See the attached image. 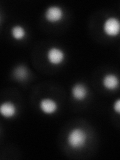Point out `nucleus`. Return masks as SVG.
Wrapping results in <instances>:
<instances>
[{"label": "nucleus", "mask_w": 120, "mask_h": 160, "mask_svg": "<svg viewBox=\"0 0 120 160\" xmlns=\"http://www.w3.org/2000/svg\"><path fill=\"white\" fill-rule=\"evenodd\" d=\"M88 135L87 132L81 127H74L69 130L66 136L67 145L74 150L83 148L87 143Z\"/></svg>", "instance_id": "nucleus-1"}, {"label": "nucleus", "mask_w": 120, "mask_h": 160, "mask_svg": "<svg viewBox=\"0 0 120 160\" xmlns=\"http://www.w3.org/2000/svg\"><path fill=\"white\" fill-rule=\"evenodd\" d=\"M102 31L107 37H117L120 35V19L116 16H108L102 23Z\"/></svg>", "instance_id": "nucleus-2"}, {"label": "nucleus", "mask_w": 120, "mask_h": 160, "mask_svg": "<svg viewBox=\"0 0 120 160\" xmlns=\"http://www.w3.org/2000/svg\"><path fill=\"white\" fill-rule=\"evenodd\" d=\"M46 60L47 62L52 65V66H59L61 65L66 58V53L65 51L58 46H51L47 49L46 54Z\"/></svg>", "instance_id": "nucleus-3"}, {"label": "nucleus", "mask_w": 120, "mask_h": 160, "mask_svg": "<svg viewBox=\"0 0 120 160\" xmlns=\"http://www.w3.org/2000/svg\"><path fill=\"white\" fill-rule=\"evenodd\" d=\"M64 10L59 5H50L44 11V18L49 23H58L64 18Z\"/></svg>", "instance_id": "nucleus-4"}, {"label": "nucleus", "mask_w": 120, "mask_h": 160, "mask_svg": "<svg viewBox=\"0 0 120 160\" xmlns=\"http://www.w3.org/2000/svg\"><path fill=\"white\" fill-rule=\"evenodd\" d=\"M38 107L43 114L53 115L55 113H57L59 109V104L56 100L51 97H44L39 101Z\"/></svg>", "instance_id": "nucleus-5"}, {"label": "nucleus", "mask_w": 120, "mask_h": 160, "mask_svg": "<svg viewBox=\"0 0 120 160\" xmlns=\"http://www.w3.org/2000/svg\"><path fill=\"white\" fill-rule=\"evenodd\" d=\"M102 87L107 91H115L120 86V78L117 74L108 72L103 75L101 79Z\"/></svg>", "instance_id": "nucleus-6"}, {"label": "nucleus", "mask_w": 120, "mask_h": 160, "mask_svg": "<svg viewBox=\"0 0 120 160\" xmlns=\"http://www.w3.org/2000/svg\"><path fill=\"white\" fill-rule=\"evenodd\" d=\"M88 93L89 91L87 86L81 82L75 83L71 87V90H70L71 97L74 100H76V101H83V100H85L88 96Z\"/></svg>", "instance_id": "nucleus-7"}, {"label": "nucleus", "mask_w": 120, "mask_h": 160, "mask_svg": "<svg viewBox=\"0 0 120 160\" xmlns=\"http://www.w3.org/2000/svg\"><path fill=\"white\" fill-rule=\"evenodd\" d=\"M18 112V108L17 105L14 102L7 100V101H4L0 105V114L2 115L4 118H13L15 115Z\"/></svg>", "instance_id": "nucleus-8"}, {"label": "nucleus", "mask_w": 120, "mask_h": 160, "mask_svg": "<svg viewBox=\"0 0 120 160\" xmlns=\"http://www.w3.org/2000/svg\"><path fill=\"white\" fill-rule=\"evenodd\" d=\"M11 36L14 40H16V41H22L25 38H26V35H27V31L26 29H25L24 26L20 24H15L12 26L11 28Z\"/></svg>", "instance_id": "nucleus-9"}, {"label": "nucleus", "mask_w": 120, "mask_h": 160, "mask_svg": "<svg viewBox=\"0 0 120 160\" xmlns=\"http://www.w3.org/2000/svg\"><path fill=\"white\" fill-rule=\"evenodd\" d=\"M13 76L17 80H19V81H23V80H25L28 76V70L24 65H18V66H16L14 69Z\"/></svg>", "instance_id": "nucleus-10"}, {"label": "nucleus", "mask_w": 120, "mask_h": 160, "mask_svg": "<svg viewBox=\"0 0 120 160\" xmlns=\"http://www.w3.org/2000/svg\"><path fill=\"white\" fill-rule=\"evenodd\" d=\"M112 109L113 111L117 115H120V98L116 99L112 104Z\"/></svg>", "instance_id": "nucleus-11"}]
</instances>
